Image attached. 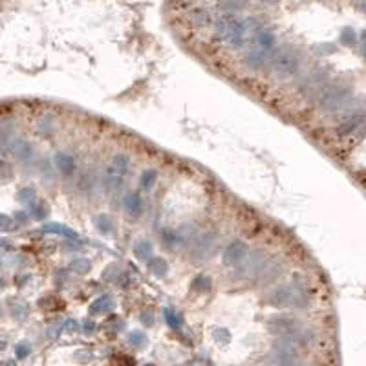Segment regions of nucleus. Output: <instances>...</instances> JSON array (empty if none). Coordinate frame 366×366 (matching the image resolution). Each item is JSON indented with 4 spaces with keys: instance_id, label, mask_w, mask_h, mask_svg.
<instances>
[{
    "instance_id": "1",
    "label": "nucleus",
    "mask_w": 366,
    "mask_h": 366,
    "mask_svg": "<svg viewBox=\"0 0 366 366\" xmlns=\"http://www.w3.org/2000/svg\"><path fill=\"white\" fill-rule=\"evenodd\" d=\"M238 271L244 278H255L258 282L267 284L280 273V264L264 251L247 253V257L238 266Z\"/></svg>"
},
{
    "instance_id": "2",
    "label": "nucleus",
    "mask_w": 366,
    "mask_h": 366,
    "mask_svg": "<svg viewBox=\"0 0 366 366\" xmlns=\"http://www.w3.org/2000/svg\"><path fill=\"white\" fill-rule=\"evenodd\" d=\"M214 37L220 40V42H225L229 48H242L247 40V30L244 26V20H240L234 15L224 13L216 17L214 22Z\"/></svg>"
},
{
    "instance_id": "3",
    "label": "nucleus",
    "mask_w": 366,
    "mask_h": 366,
    "mask_svg": "<svg viewBox=\"0 0 366 366\" xmlns=\"http://www.w3.org/2000/svg\"><path fill=\"white\" fill-rule=\"evenodd\" d=\"M300 68V55L293 48H282L278 52H273L269 59V71L276 79H289L297 75Z\"/></svg>"
},
{
    "instance_id": "4",
    "label": "nucleus",
    "mask_w": 366,
    "mask_h": 366,
    "mask_svg": "<svg viewBox=\"0 0 366 366\" xmlns=\"http://www.w3.org/2000/svg\"><path fill=\"white\" fill-rule=\"evenodd\" d=\"M275 48H276L275 33L262 26L257 33H255V48H253V50L247 53V57H245L247 65H249L251 68L262 66L264 63L273 55Z\"/></svg>"
},
{
    "instance_id": "5",
    "label": "nucleus",
    "mask_w": 366,
    "mask_h": 366,
    "mask_svg": "<svg viewBox=\"0 0 366 366\" xmlns=\"http://www.w3.org/2000/svg\"><path fill=\"white\" fill-rule=\"evenodd\" d=\"M269 302L275 308L300 309L308 304V293L299 284H286V286H280L271 293Z\"/></svg>"
},
{
    "instance_id": "6",
    "label": "nucleus",
    "mask_w": 366,
    "mask_h": 366,
    "mask_svg": "<svg viewBox=\"0 0 366 366\" xmlns=\"http://www.w3.org/2000/svg\"><path fill=\"white\" fill-rule=\"evenodd\" d=\"M350 96H352V88L346 84H332L328 88H322L319 92L321 110L328 112V114H333L350 101Z\"/></svg>"
},
{
    "instance_id": "7",
    "label": "nucleus",
    "mask_w": 366,
    "mask_h": 366,
    "mask_svg": "<svg viewBox=\"0 0 366 366\" xmlns=\"http://www.w3.org/2000/svg\"><path fill=\"white\" fill-rule=\"evenodd\" d=\"M269 365L275 366H302L304 365V359L300 355V350H295V348L284 346V344H276L273 348V353H271V361Z\"/></svg>"
},
{
    "instance_id": "8",
    "label": "nucleus",
    "mask_w": 366,
    "mask_h": 366,
    "mask_svg": "<svg viewBox=\"0 0 366 366\" xmlns=\"http://www.w3.org/2000/svg\"><path fill=\"white\" fill-rule=\"evenodd\" d=\"M218 245V234L216 233H205V234H196L193 245V257L196 260L209 258L214 253Z\"/></svg>"
},
{
    "instance_id": "9",
    "label": "nucleus",
    "mask_w": 366,
    "mask_h": 366,
    "mask_svg": "<svg viewBox=\"0 0 366 366\" xmlns=\"http://www.w3.org/2000/svg\"><path fill=\"white\" fill-rule=\"evenodd\" d=\"M247 253H249L247 244L242 240H234L225 247L224 255H222V262H224L225 267H238L242 264V260L247 257Z\"/></svg>"
},
{
    "instance_id": "10",
    "label": "nucleus",
    "mask_w": 366,
    "mask_h": 366,
    "mask_svg": "<svg viewBox=\"0 0 366 366\" xmlns=\"http://www.w3.org/2000/svg\"><path fill=\"white\" fill-rule=\"evenodd\" d=\"M7 147H9L11 156H13L17 161H20V163H26V161L33 160L35 150H33L32 143L26 141V139H22V137H13Z\"/></svg>"
},
{
    "instance_id": "11",
    "label": "nucleus",
    "mask_w": 366,
    "mask_h": 366,
    "mask_svg": "<svg viewBox=\"0 0 366 366\" xmlns=\"http://www.w3.org/2000/svg\"><path fill=\"white\" fill-rule=\"evenodd\" d=\"M53 163H55V168L59 172L65 174V176H71L77 168V160L70 152H57L53 158Z\"/></svg>"
},
{
    "instance_id": "12",
    "label": "nucleus",
    "mask_w": 366,
    "mask_h": 366,
    "mask_svg": "<svg viewBox=\"0 0 366 366\" xmlns=\"http://www.w3.org/2000/svg\"><path fill=\"white\" fill-rule=\"evenodd\" d=\"M269 330L273 333H278V337L291 333L297 330V321L291 317H286V315H278V317H273L269 321Z\"/></svg>"
},
{
    "instance_id": "13",
    "label": "nucleus",
    "mask_w": 366,
    "mask_h": 366,
    "mask_svg": "<svg viewBox=\"0 0 366 366\" xmlns=\"http://www.w3.org/2000/svg\"><path fill=\"white\" fill-rule=\"evenodd\" d=\"M123 209L130 218H139L143 214V200L137 193H129L123 198Z\"/></svg>"
},
{
    "instance_id": "14",
    "label": "nucleus",
    "mask_w": 366,
    "mask_h": 366,
    "mask_svg": "<svg viewBox=\"0 0 366 366\" xmlns=\"http://www.w3.org/2000/svg\"><path fill=\"white\" fill-rule=\"evenodd\" d=\"M123 181H125V174H121L114 167H110L108 170H106V174H104L103 183H104V189H106L108 193H116V191H119L123 187Z\"/></svg>"
},
{
    "instance_id": "15",
    "label": "nucleus",
    "mask_w": 366,
    "mask_h": 366,
    "mask_svg": "<svg viewBox=\"0 0 366 366\" xmlns=\"http://www.w3.org/2000/svg\"><path fill=\"white\" fill-rule=\"evenodd\" d=\"M42 233H48V234H59V236H65L68 240H81L79 233H75L73 229L66 227V225H61V224H46L42 227Z\"/></svg>"
},
{
    "instance_id": "16",
    "label": "nucleus",
    "mask_w": 366,
    "mask_h": 366,
    "mask_svg": "<svg viewBox=\"0 0 366 366\" xmlns=\"http://www.w3.org/2000/svg\"><path fill=\"white\" fill-rule=\"evenodd\" d=\"M363 127V116H352L340 121V125L337 127V134L339 135H352L357 129Z\"/></svg>"
},
{
    "instance_id": "17",
    "label": "nucleus",
    "mask_w": 366,
    "mask_h": 366,
    "mask_svg": "<svg viewBox=\"0 0 366 366\" xmlns=\"http://www.w3.org/2000/svg\"><path fill=\"white\" fill-rule=\"evenodd\" d=\"M191 20H193V24H196V26L205 28L212 22V15L207 7H196V9L191 11Z\"/></svg>"
},
{
    "instance_id": "18",
    "label": "nucleus",
    "mask_w": 366,
    "mask_h": 366,
    "mask_svg": "<svg viewBox=\"0 0 366 366\" xmlns=\"http://www.w3.org/2000/svg\"><path fill=\"white\" fill-rule=\"evenodd\" d=\"M134 253L139 260L147 262V260L152 258V244H150L148 240H139V242H135V245H134Z\"/></svg>"
},
{
    "instance_id": "19",
    "label": "nucleus",
    "mask_w": 366,
    "mask_h": 366,
    "mask_svg": "<svg viewBox=\"0 0 366 366\" xmlns=\"http://www.w3.org/2000/svg\"><path fill=\"white\" fill-rule=\"evenodd\" d=\"M112 306H114V302H112L110 297H101V299H97V300L90 306V313L92 315L106 313V311L112 309Z\"/></svg>"
},
{
    "instance_id": "20",
    "label": "nucleus",
    "mask_w": 366,
    "mask_h": 366,
    "mask_svg": "<svg viewBox=\"0 0 366 366\" xmlns=\"http://www.w3.org/2000/svg\"><path fill=\"white\" fill-rule=\"evenodd\" d=\"M147 264H148V267H150V271H152L156 276H160V278H161V276L167 275L168 266H167V262H165L163 258H160V257L150 258V260H147Z\"/></svg>"
},
{
    "instance_id": "21",
    "label": "nucleus",
    "mask_w": 366,
    "mask_h": 366,
    "mask_svg": "<svg viewBox=\"0 0 366 366\" xmlns=\"http://www.w3.org/2000/svg\"><path fill=\"white\" fill-rule=\"evenodd\" d=\"M112 167L119 170L121 174H127L130 170V167H132V160L127 154H116L114 160H112Z\"/></svg>"
},
{
    "instance_id": "22",
    "label": "nucleus",
    "mask_w": 366,
    "mask_h": 366,
    "mask_svg": "<svg viewBox=\"0 0 366 366\" xmlns=\"http://www.w3.org/2000/svg\"><path fill=\"white\" fill-rule=\"evenodd\" d=\"M90 267H92V264H90V260H86V258H75V260L70 264V269L73 271V273H77V275L88 273Z\"/></svg>"
},
{
    "instance_id": "23",
    "label": "nucleus",
    "mask_w": 366,
    "mask_h": 366,
    "mask_svg": "<svg viewBox=\"0 0 366 366\" xmlns=\"http://www.w3.org/2000/svg\"><path fill=\"white\" fill-rule=\"evenodd\" d=\"M156 181H158V172H156L154 168H147V170L143 172V176H141V185H143V189L150 191V189L156 185Z\"/></svg>"
},
{
    "instance_id": "24",
    "label": "nucleus",
    "mask_w": 366,
    "mask_h": 366,
    "mask_svg": "<svg viewBox=\"0 0 366 366\" xmlns=\"http://www.w3.org/2000/svg\"><path fill=\"white\" fill-rule=\"evenodd\" d=\"M220 7L224 9L225 13L234 15L236 11H240V9L244 7V2H242V0H222V2H220Z\"/></svg>"
},
{
    "instance_id": "25",
    "label": "nucleus",
    "mask_w": 366,
    "mask_h": 366,
    "mask_svg": "<svg viewBox=\"0 0 366 366\" xmlns=\"http://www.w3.org/2000/svg\"><path fill=\"white\" fill-rule=\"evenodd\" d=\"M191 288H193V291H196V293H205V291L211 289V278H209V276H198V278H194V282L191 284Z\"/></svg>"
},
{
    "instance_id": "26",
    "label": "nucleus",
    "mask_w": 366,
    "mask_h": 366,
    "mask_svg": "<svg viewBox=\"0 0 366 366\" xmlns=\"http://www.w3.org/2000/svg\"><path fill=\"white\" fill-rule=\"evenodd\" d=\"M96 224H97V229H99V233H103V234H108V233L112 231V220H110L106 214L97 216Z\"/></svg>"
},
{
    "instance_id": "27",
    "label": "nucleus",
    "mask_w": 366,
    "mask_h": 366,
    "mask_svg": "<svg viewBox=\"0 0 366 366\" xmlns=\"http://www.w3.org/2000/svg\"><path fill=\"white\" fill-rule=\"evenodd\" d=\"M13 176V168L7 163L6 160H0V180L2 181H9Z\"/></svg>"
},
{
    "instance_id": "28",
    "label": "nucleus",
    "mask_w": 366,
    "mask_h": 366,
    "mask_svg": "<svg viewBox=\"0 0 366 366\" xmlns=\"http://www.w3.org/2000/svg\"><path fill=\"white\" fill-rule=\"evenodd\" d=\"M19 200L30 207L32 203H35V191H33V189H22L19 193Z\"/></svg>"
},
{
    "instance_id": "29",
    "label": "nucleus",
    "mask_w": 366,
    "mask_h": 366,
    "mask_svg": "<svg viewBox=\"0 0 366 366\" xmlns=\"http://www.w3.org/2000/svg\"><path fill=\"white\" fill-rule=\"evenodd\" d=\"M145 342H147V337H145L143 332H132V333H130V344H132V346L143 348L145 346Z\"/></svg>"
},
{
    "instance_id": "30",
    "label": "nucleus",
    "mask_w": 366,
    "mask_h": 366,
    "mask_svg": "<svg viewBox=\"0 0 366 366\" xmlns=\"http://www.w3.org/2000/svg\"><path fill=\"white\" fill-rule=\"evenodd\" d=\"M165 319H167L168 326L172 328V330H178V328H180V324H181L180 317L174 313L172 309H165Z\"/></svg>"
},
{
    "instance_id": "31",
    "label": "nucleus",
    "mask_w": 366,
    "mask_h": 366,
    "mask_svg": "<svg viewBox=\"0 0 366 366\" xmlns=\"http://www.w3.org/2000/svg\"><path fill=\"white\" fill-rule=\"evenodd\" d=\"M96 183H97V178L94 176V174H84L83 180H81V187H83L86 193H90Z\"/></svg>"
},
{
    "instance_id": "32",
    "label": "nucleus",
    "mask_w": 366,
    "mask_h": 366,
    "mask_svg": "<svg viewBox=\"0 0 366 366\" xmlns=\"http://www.w3.org/2000/svg\"><path fill=\"white\" fill-rule=\"evenodd\" d=\"M53 130V121L50 119V117H42L39 121V132L44 135H50Z\"/></svg>"
},
{
    "instance_id": "33",
    "label": "nucleus",
    "mask_w": 366,
    "mask_h": 366,
    "mask_svg": "<svg viewBox=\"0 0 366 366\" xmlns=\"http://www.w3.org/2000/svg\"><path fill=\"white\" fill-rule=\"evenodd\" d=\"M28 214H30L32 218H35V220H42L46 216V207L32 203V205H30V212H28Z\"/></svg>"
},
{
    "instance_id": "34",
    "label": "nucleus",
    "mask_w": 366,
    "mask_h": 366,
    "mask_svg": "<svg viewBox=\"0 0 366 366\" xmlns=\"http://www.w3.org/2000/svg\"><path fill=\"white\" fill-rule=\"evenodd\" d=\"M353 40H355V33H353V30L352 28H344L342 33H340V42L350 46V44H353Z\"/></svg>"
},
{
    "instance_id": "35",
    "label": "nucleus",
    "mask_w": 366,
    "mask_h": 366,
    "mask_svg": "<svg viewBox=\"0 0 366 366\" xmlns=\"http://www.w3.org/2000/svg\"><path fill=\"white\" fill-rule=\"evenodd\" d=\"M30 352H32V348H30V344H26V342H20V344H17V346H15V353H17V357H19V359H24V357H28V355H30Z\"/></svg>"
},
{
    "instance_id": "36",
    "label": "nucleus",
    "mask_w": 366,
    "mask_h": 366,
    "mask_svg": "<svg viewBox=\"0 0 366 366\" xmlns=\"http://www.w3.org/2000/svg\"><path fill=\"white\" fill-rule=\"evenodd\" d=\"M13 227V220L0 212V231H9Z\"/></svg>"
},
{
    "instance_id": "37",
    "label": "nucleus",
    "mask_w": 366,
    "mask_h": 366,
    "mask_svg": "<svg viewBox=\"0 0 366 366\" xmlns=\"http://www.w3.org/2000/svg\"><path fill=\"white\" fill-rule=\"evenodd\" d=\"M28 220H30V214H26L24 211L15 212V222H19V224H26Z\"/></svg>"
},
{
    "instance_id": "38",
    "label": "nucleus",
    "mask_w": 366,
    "mask_h": 366,
    "mask_svg": "<svg viewBox=\"0 0 366 366\" xmlns=\"http://www.w3.org/2000/svg\"><path fill=\"white\" fill-rule=\"evenodd\" d=\"M141 322H145V324H148V326H150V324H152V322H154V317H152V315H150V313H143L141 315Z\"/></svg>"
},
{
    "instance_id": "39",
    "label": "nucleus",
    "mask_w": 366,
    "mask_h": 366,
    "mask_svg": "<svg viewBox=\"0 0 366 366\" xmlns=\"http://www.w3.org/2000/svg\"><path fill=\"white\" fill-rule=\"evenodd\" d=\"M84 326H86V328H84V332H86V333H90L92 330H94V324H92V322H86Z\"/></svg>"
},
{
    "instance_id": "40",
    "label": "nucleus",
    "mask_w": 366,
    "mask_h": 366,
    "mask_svg": "<svg viewBox=\"0 0 366 366\" xmlns=\"http://www.w3.org/2000/svg\"><path fill=\"white\" fill-rule=\"evenodd\" d=\"M262 2H266V4H276L278 0H262Z\"/></svg>"
},
{
    "instance_id": "41",
    "label": "nucleus",
    "mask_w": 366,
    "mask_h": 366,
    "mask_svg": "<svg viewBox=\"0 0 366 366\" xmlns=\"http://www.w3.org/2000/svg\"><path fill=\"white\" fill-rule=\"evenodd\" d=\"M269 366H275V365H269Z\"/></svg>"
}]
</instances>
